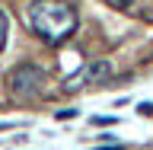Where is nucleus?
Listing matches in <instances>:
<instances>
[{
    "instance_id": "nucleus-1",
    "label": "nucleus",
    "mask_w": 153,
    "mask_h": 150,
    "mask_svg": "<svg viewBox=\"0 0 153 150\" xmlns=\"http://www.w3.org/2000/svg\"><path fill=\"white\" fill-rule=\"evenodd\" d=\"M29 26L45 42H67L76 29V13L67 0H32L29 3Z\"/></svg>"
},
{
    "instance_id": "nucleus-2",
    "label": "nucleus",
    "mask_w": 153,
    "mask_h": 150,
    "mask_svg": "<svg viewBox=\"0 0 153 150\" xmlns=\"http://www.w3.org/2000/svg\"><path fill=\"white\" fill-rule=\"evenodd\" d=\"M10 90L16 96H38L42 90H45V70L38 64H19V67H13V74H10Z\"/></svg>"
},
{
    "instance_id": "nucleus-3",
    "label": "nucleus",
    "mask_w": 153,
    "mask_h": 150,
    "mask_svg": "<svg viewBox=\"0 0 153 150\" xmlns=\"http://www.w3.org/2000/svg\"><path fill=\"white\" fill-rule=\"evenodd\" d=\"M112 77V64L108 61H89L76 70L74 77H67L64 90H80V86H96V83H105Z\"/></svg>"
},
{
    "instance_id": "nucleus-4",
    "label": "nucleus",
    "mask_w": 153,
    "mask_h": 150,
    "mask_svg": "<svg viewBox=\"0 0 153 150\" xmlns=\"http://www.w3.org/2000/svg\"><path fill=\"white\" fill-rule=\"evenodd\" d=\"M7 38H10V16L0 10V54H3V48H7Z\"/></svg>"
},
{
    "instance_id": "nucleus-5",
    "label": "nucleus",
    "mask_w": 153,
    "mask_h": 150,
    "mask_svg": "<svg viewBox=\"0 0 153 150\" xmlns=\"http://www.w3.org/2000/svg\"><path fill=\"white\" fill-rule=\"evenodd\" d=\"M108 7H115V10H131L134 7V0H105Z\"/></svg>"
},
{
    "instance_id": "nucleus-6",
    "label": "nucleus",
    "mask_w": 153,
    "mask_h": 150,
    "mask_svg": "<svg viewBox=\"0 0 153 150\" xmlns=\"http://www.w3.org/2000/svg\"><path fill=\"white\" fill-rule=\"evenodd\" d=\"M93 125H115V118H105V115H93Z\"/></svg>"
},
{
    "instance_id": "nucleus-7",
    "label": "nucleus",
    "mask_w": 153,
    "mask_h": 150,
    "mask_svg": "<svg viewBox=\"0 0 153 150\" xmlns=\"http://www.w3.org/2000/svg\"><path fill=\"white\" fill-rule=\"evenodd\" d=\"M10 128H19V122H0V131H10Z\"/></svg>"
}]
</instances>
